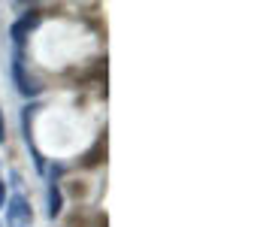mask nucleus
I'll return each mask as SVG.
<instances>
[{
	"mask_svg": "<svg viewBox=\"0 0 260 227\" xmlns=\"http://www.w3.org/2000/svg\"><path fill=\"white\" fill-rule=\"evenodd\" d=\"M6 143V127H3V112H0V146Z\"/></svg>",
	"mask_w": 260,
	"mask_h": 227,
	"instance_id": "obj_12",
	"label": "nucleus"
},
{
	"mask_svg": "<svg viewBox=\"0 0 260 227\" xmlns=\"http://www.w3.org/2000/svg\"><path fill=\"white\" fill-rule=\"evenodd\" d=\"M70 227H88V218H85L82 212H76V215L70 218Z\"/></svg>",
	"mask_w": 260,
	"mask_h": 227,
	"instance_id": "obj_9",
	"label": "nucleus"
},
{
	"mask_svg": "<svg viewBox=\"0 0 260 227\" xmlns=\"http://www.w3.org/2000/svg\"><path fill=\"white\" fill-rule=\"evenodd\" d=\"M61 209H64V191H61L58 182H49V209H46V215L55 221L61 215Z\"/></svg>",
	"mask_w": 260,
	"mask_h": 227,
	"instance_id": "obj_7",
	"label": "nucleus"
},
{
	"mask_svg": "<svg viewBox=\"0 0 260 227\" xmlns=\"http://www.w3.org/2000/svg\"><path fill=\"white\" fill-rule=\"evenodd\" d=\"M106 154H109V134H106V127L97 134V140L91 143V149L82 151V157H79V170H97V167H103L106 164Z\"/></svg>",
	"mask_w": 260,
	"mask_h": 227,
	"instance_id": "obj_4",
	"label": "nucleus"
},
{
	"mask_svg": "<svg viewBox=\"0 0 260 227\" xmlns=\"http://www.w3.org/2000/svg\"><path fill=\"white\" fill-rule=\"evenodd\" d=\"M73 88H88V85H106V58H94L91 67L85 70H70Z\"/></svg>",
	"mask_w": 260,
	"mask_h": 227,
	"instance_id": "obj_6",
	"label": "nucleus"
},
{
	"mask_svg": "<svg viewBox=\"0 0 260 227\" xmlns=\"http://www.w3.org/2000/svg\"><path fill=\"white\" fill-rule=\"evenodd\" d=\"M94 227H109V215H106V212H97V218H94Z\"/></svg>",
	"mask_w": 260,
	"mask_h": 227,
	"instance_id": "obj_10",
	"label": "nucleus"
},
{
	"mask_svg": "<svg viewBox=\"0 0 260 227\" xmlns=\"http://www.w3.org/2000/svg\"><path fill=\"white\" fill-rule=\"evenodd\" d=\"M0 227H3V224H0Z\"/></svg>",
	"mask_w": 260,
	"mask_h": 227,
	"instance_id": "obj_13",
	"label": "nucleus"
},
{
	"mask_svg": "<svg viewBox=\"0 0 260 227\" xmlns=\"http://www.w3.org/2000/svg\"><path fill=\"white\" fill-rule=\"evenodd\" d=\"M12 82H15L18 94H24V97L43 94V82H40L37 76H30L27 64H24V49H15V52H12Z\"/></svg>",
	"mask_w": 260,
	"mask_h": 227,
	"instance_id": "obj_1",
	"label": "nucleus"
},
{
	"mask_svg": "<svg viewBox=\"0 0 260 227\" xmlns=\"http://www.w3.org/2000/svg\"><path fill=\"white\" fill-rule=\"evenodd\" d=\"M37 112H40V103H27L21 109V137H24V146L30 151V160H34L37 173H46V157H43V151L37 149V143H34V115Z\"/></svg>",
	"mask_w": 260,
	"mask_h": 227,
	"instance_id": "obj_2",
	"label": "nucleus"
},
{
	"mask_svg": "<svg viewBox=\"0 0 260 227\" xmlns=\"http://www.w3.org/2000/svg\"><path fill=\"white\" fill-rule=\"evenodd\" d=\"M85 194H88V185H85V182H79V179H73V182H70V197L82 200Z\"/></svg>",
	"mask_w": 260,
	"mask_h": 227,
	"instance_id": "obj_8",
	"label": "nucleus"
},
{
	"mask_svg": "<svg viewBox=\"0 0 260 227\" xmlns=\"http://www.w3.org/2000/svg\"><path fill=\"white\" fill-rule=\"evenodd\" d=\"M3 209H6V224L9 227H30L34 224V209H30V203L21 194H12Z\"/></svg>",
	"mask_w": 260,
	"mask_h": 227,
	"instance_id": "obj_5",
	"label": "nucleus"
},
{
	"mask_svg": "<svg viewBox=\"0 0 260 227\" xmlns=\"http://www.w3.org/2000/svg\"><path fill=\"white\" fill-rule=\"evenodd\" d=\"M3 206H6V182L0 179V209H3Z\"/></svg>",
	"mask_w": 260,
	"mask_h": 227,
	"instance_id": "obj_11",
	"label": "nucleus"
},
{
	"mask_svg": "<svg viewBox=\"0 0 260 227\" xmlns=\"http://www.w3.org/2000/svg\"><path fill=\"white\" fill-rule=\"evenodd\" d=\"M40 21H43V12H40V6H34L30 12H24L21 18H15L12 24H9V40H12V46L15 49H24V43H27V37L40 27Z\"/></svg>",
	"mask_w": 260,
	"mask_h": 227,
	"instance_id": "obj_3",
	"label": "nucleus"
}]
</instances>
